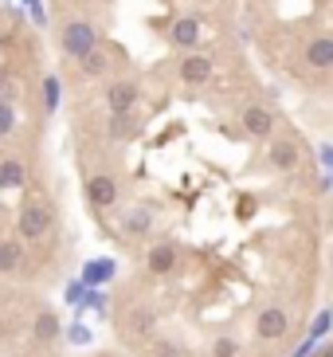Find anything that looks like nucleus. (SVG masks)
Segmentation results:
<instances>
[{"instance_id": "nucleus-1", "label": "nucleus", "mask_w": 333, "mask_h": 357, "mask_svg": "<svg viewBox=\"0 0 333 357\" xmlns=\"http://www.w3.org/2000/svg\"><path fill=\"white\" fill-rule=\"evenodd\" d=\"M20 236L24 240H40V236H47V228H52V208L43 204V200H31V204H24L20 212Z\"/></svg>"}, {"instance_id": "nucleus-2", "label": "nucleus", "mask_w": 333, "mask_h": 357, "mask_svg": "<svg viewBox=\"0 0 333 357\" xmlns=\"http://www.w3.org/2000/svg\"><path fill=\"white\" fill-rule=\"evenodd\" d=\"M63 52L86 59V55L94 52V28H91V24H71V28L63 32Z\"/></svg>"}, {"instance_id": "nucleus-3", "label": "nucleus", "mask_w": 333, "mask_h": 357, "mask_svg": "<svg viewBox=\"0 0 333 357\" xmlns=\"http://www.w3.org/2000/svg\"><path fill=\"white\" fill-rule=\"evenodd\" d=\"M255 330H259V337L263 342H274V337H282L286 330H291V318H286V310H263L259 314V322H255Z\"/></svg>"}, {"instance_id": "nucleus-4", "label": "nucleus", "mask_w": 333, "mask_h": 357, "mask_svg": "<svg viewBox=\"0 0 333 357\" xmlns=\"http://www.w3.org/2000/svg\"><path fill=\"white\" fill-rule=\"evenodd\" d=\"M86 197H91L94 208H110V204L118 200V185L110 177H91L86 181Z\"/></svg>"}, {"instance_id": "nucleus-5", "label": "nucleus", "mask_w": 333, "mask_h": 357, "mask_svg": "<svg viewBox=\"0 0 333 357\" xmlns=\"http://www.w3.org/2000/svg\"><path fill=\"white\" fill-rule=\"evenodd\" d=\"M106 98H110V110H114V114H130L134 102H137V86L134 83H114Z\"/></svg>"}, {"instance_id": "nucleus-6", "label": "nucleus", "mask_w": 333, "mask_h": 357, "mask_svg": "<svg viewBox=\"0 0 333 357\" xmlns=\"http://www.w3.org/2000/svg\"><path fill=\"white\" fill-rule=\"evenodd\" d=\"M180 79H185V83H208L212 79V59H204V55H188L185 63H180Z\"/></svg>"}, {"instance_id": "nucleus-7", "label": "nucleus", "mask_w": 333, "mask_h": 357, "mask_svg": "<svg viewBox=\"0 0 333 357\" xmlns=\"http://www.w3.org/2000/svg\"><path fill=\"white\" fill-rule=\"evenodd\" d=\"M173 263H177V248H169V243H157V248H149V255H146V267L153 275L173 271Z\"/></svg>"}, {"instance_id": "nucleus-8", "label": "nucleus", "mask_w": 333, "mask_h": 357, "mask_svg": "<svg viewBox=\"0 0 333 357\" xmlns=\"http://www.w3.org/2000/svg\"><path fill=\"white\" fill-rule=\"evenodd\" d=\"M114 279V259H98V263H86L83 267V283L86 287H102Z\"/></svg>"}, {"instance_id": "nucleus-9", "label": "nucleus", "mask_w": 333, "mask_h": 357, "mask_svg": "<svg viewBox=\"0 0 333 357\" xmlns=\"http://www.w3.org/2000/svg\"><path fill=\"white\" fill-rule=\"evenodd\" d=\"M243 126H247L255 137H263V134H271L274 122H271V114H267L263 106H247V110H243Z\"/></svg>"}, {"instance_id": "nucleus-10", "label": "nucleus", "mask_w": 333, "mask_h": 357, "mask_svg": "<svg viewBox=\"0 0 333 357\" xmlns=\"http://www.w3.org/2000/svg\"><path fill=\"white\" fill-rule=\"evenodd\" d=\"M149 220H153L149 208H134V212H125V216H122V231H125V236H146Z\"/></svg>"}, {"instance_id": "nucleus-11", "label": "nucleus", "mask_w": 333, "mask_h": 357, "mask_svg": "<svg viewBox=\"0 0 333 357\" xmlns=\"http://www.w3.org/2000/svg\"><path fill=\"white\" fill-rule=\"evenodd\" d=\"M271 161L279 169H294V165H298V146H294V142H274V146H271Z\"/></svg>"}, {"instance_id": "nucleus-12", "label": "nucleus", "mask_w": 333, "mask_h": 357, "mask_svg": "<svg viewBox=\"0 0 333 357\" xmlns=\"http://www.w3.org/2000/svg\"><path fill=\"white\" fill-rule=\"evenodd\" d=\"M306 59H310L313 67H333V40H313L310 52H306Z\"/></svg>"}, {"instance_id": "nucleus-13", "label": "nucleus", "mask_w": 333, "mask_h": 357, "mask_svg": "<svg viewBox=\"0 0 333 357\" xmlns=\"http://www.w3.org/2000/svg\"><path fill=\"white\" fill-rule=\"evenodd\" d=\"M173 40H177L180 47H192V43L200 40V24L188 20V16H185V20H177V24H173Z\"/></svg>"}, {"instance_id": "nucleus-14", "label": "nucleus", "mask_w": 333, "mask_h": 357, "mask_svg": "<svg viewBox=\"0 0 333 357\" xmlns=\"http://www.w3.org/2000/svg\"><path fill=\"white\" fill-rule=\"evenodd\" d=\"M31 337H36V342H55V337H59V322H55V314H40V318H36Z\"/></svg>"}, {"instance_id": "nucleus-15", "label": "nucleus", "mask_w": 333, "mask_h": 357, "mask_svg": "<svg viewBox=\"0 0 333 357\" xmlns=\"http://www.w3.org/2000/svg\"><path fill=\"white\" fill-rule=\"evenodd\" d=\"M149 330H153V314H149V310H134V314L125 318V334L141 337V334H149Z\"/></svg>"}, {"instance_id": "nucleus-16", "label": "nucleus", "mask_w": 333, "mask_h": 357, "mask_svg": "<svg viewBox=\"0 0 333 357\" xmlns=\"http://www.w3.org/2000/svg\"><path fill=\"white\" fill-rule=\"evenodd\" d=\"M20 181H24V169H20V161H16V158H8L4 165H0V185H4V189H16Z\"/></svg>"}, {"instance_id": "nucleus-17", "label": "nucleus", "mask_w": 333, "mask_h": 357, "mask_svg": "<svg viewBox=\"0 0 333 357\" xmlns=\"http://www.w3.org/2000/svg\"><path fill=\"white\" fill-rule=\"evenodd\" d=\"M134 118L130 114H114V122H110V137H114V142H125V137H134Z\"/></svg>"}, {"instance_id": "nucleus-18", "label": "nucleus", "mask_w": 333, "mask_h": 357, "mask_svg": "<svg viewBox=\"0 0 333 357\" xmlns=\"http://www.w3.org/2000/svg\"><path fill=\"white\" fill-rule=\"evenodd\" d=\"M16 263H20V243L4 240V248H0V271H16Z\"/></svg>"}, {"instance_id": "nucleus-19", "label": "nucleus", "mask_w": 333, "mask_h": 357, "mask_svg": "<svg viewBox=\"0 0 333 357\" xmlns=\"http://www.w3.org/2000/svg\"><path fill=\"white\" fill-rule=\"evenodd\" d=\"M12 130H16V110L8 98H0V134H12Z\"/></svg>"}, {"instance_id": "nucleus-20", "label": "nucleus", "mask_w": 333, "mask_h": 357, "mask_svg": "<svg viewBox=\"0 0 333 357\" xmlns=\"http://www.w3.org/2000/svg\"><path fill=\"white\" fill-rule=\"evenodd\" d=\"M235 354H240V342H235V337H216L212 357H235Z\"/></svg>"}, {"instance_id": "nucleus-21", "label": "nucleus", "mask_w": 333, "mask_h": 357, "mask_svg": "<svg viewBox=\"0 0 333 357\" xmlns=\"http://www.w3.org/2000/svg\"><path fill=\"white\" fill-rule=\"evenodd\" d=\"M43 102H47V110L59 106V79H43Z\"/></svg>"}, {"instance_id": "nucleus-22", "label": "nucleus", "mask_w": 333, "mask_h": 357, "mask_svg": "<svg viewBox=\"0 0 333 357\" xmlns=\"http://www.w3.org/2000/svg\"><path fill=\"white\" fill-rule=\"evenodd\" d=\"M83 67H86V75H102L106 71V59H102V52H91L83 59Z\"/></svg>"}, {"instance_id": "nucleus-23", "label": "nucleus", "mask_w": 333, "mask_h": 357, "mask_svg": "<svg viewBox=\"0 0 333 357\" xmlns=\"http://www.w3.org/2000/svg\"><path fill=\"white\" fill-rule=\"evenodd\" d=\"M330 326H333V314H322V318H318V322L310 326V337H313V342H318V337H322V334H330Z\"/></svg>"}, {"instance_id": "nucleus-24", "label": "nucleus", "mask_w": 333, "mask_h": 357, "mask_svg": "<svg viewBox=\"0 0 333 357\" xmlns=\"http://www.w3.org/2000/svg\"><path fill=\"white\" fill-rule=\"evenodd\" d=\"M67 337H71L75 346H86V342H91V330H86V326H71V330H67Z\"/></svg>"}, {"instance_id": "nucleus-25", "label": "nucleus", "mask_w": 333, "mask_h": 357, "mask_svg": "<svg viewBox=\"0 0 333 357\" xmlns=\"http://www.w3.org/2000/svg\"><path fill=\"white\" fill-rule=\"evenodd\" d=\"M86 283H71V287H67V303H75V306H79V303H83V298H86Z\"/></svg>"}, {"instance_id": "nucleus-26", "label": "nucleus", "mask_w": 333, "mask_h": 357, "mask_svg": "<svg viewBox=\"0 0 333 357\" xmlns=\"http://www.w3.org/2000/svg\"><path fill=\"white\" fill-rule=\"evenodd\" d=\"M83 306H91V310H106V298H102V294H86V298H83Z\"/></svg>"}, {"instance_id": "nucleus-27", "label": "nucleus", "mask_w": 333, "mask_h": 357, "mask_svg": "<svg viewBox=\"0 0 333 357\" xmlns=\"http://www.w3.org/2000/svg\"><path fill=\"white\" fill-rule=\"evenodd\" d=\"M153 357H177V346H169V342H157V346H153Z\"/></svg>"}, {"instance_id": "nucleus-28", "label": "nucleus", "mask_w": 333, "mask_h": 357, "mask_svg": "<svg viewBox=\"0 0 333 357\" xmlns=\"http://www.w3.org/2000/svg\"><path fill=\"white\" fill-rule=\"evenodd\" d=\"M24 4H28V12L36 16V24H43V8H40V0H24Z\"/></svg>"}, {"instance_id": "nucleus-29", "label": "nucleus", "mask_w": 333, "mask_h": 357, "mask_svg": "<svg viewBox=\"0 0 333 357\" xmlns=\"http://www.w3.org/2000/svg\"><path fill=\"white\" fill-rule=\"evenodd\" d=\"M310 349H313V337H306V342H302V346H298V349H294L291 357H310Z\"/></svg>"}]
</instances>
